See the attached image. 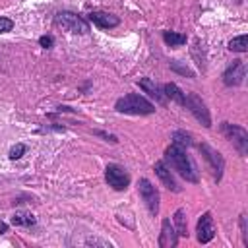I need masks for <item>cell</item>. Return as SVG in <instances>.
<instances>
[{
	"label": "cell",
	"instance_id": "cell-10",
	"mask_svg": "<svg viewBox=\"0 0 248 248\" xmlns=\"http://www.w3.org/2000/svg\"><path fill=\"white\" fill-rule=\"evenodd\" d=\"M244 79V64L242 60H234L223 74V81L225 85H240Z\"/></svg>",
	"mask_w": 248,
	"mask_h": 248
},
{
	"label": "cell",
	"instance_id": "cell-2",
	"mask_svg": "<svg viewBox=\"0 0 248 248\" xmlns=\"http://www.w3.org/2000/svg\"><path fill=\"white\" fill-rule=\"evenodd\" d=\"M114 108L118 112H124V114H151L155 112V107L141 95L138 93H130V95H124L116 101Z\"/></svg>",
	"mask_w": 248,
	"mask_h": 248
},
{
	"label": "cell",
	"instance_id": "cell-12",
	"mask_svg": "<svg viewBox=\"0 0 248 248\" xmlns=\"http://www.w3.org/2000/svg\"><path fill=\"white\" fill-rule=\"evenodd\" d=\"M153 170H155V174L161 178V182H163L169 190H172V192H180V186L174 182V178H172V174H170V170H169V167H167L165 161H157L155 167H153Z\"/></svg>",
	"mask_w": 248,
	"mask_h": 248
},
{
	"label": "cell",
	"instance_id": "cell-23",
	"mask_svg": "<svg viewBox=\"0 0 248 248\" xmlns=\"http://www.w3.org/2000/svg\"><path fill=\"white\" fill-rule=\"evenodd\" d=\"M39 45H41L43 48H50V46L54 45V39H52L50 35H43V37L39 39Z\"/></svg>",
	"mask_w": 248,
	"mask_h": 248
},
{
	"label": "cell",
	"instance_id": "cell-18",
	"mask_svg": "<svg viewBox=\"0 0 248 248\" xmlns=\"http://www.w3.org/2000/svg\"><path fill=\"white\" fill-rule=\"evenodd\" d=\"M229 48L234 50V52H246V50H248V37H246V35L232 37V39L229 41Z\"/></svg>",
	"mask_w": 248,
	"mask_h": 248
},
{
	"label": "cell",
	"instance_id": "cell-9",
	"mask_svg": "<svg viewBox=\"0 0 248 248\" xmlns=\"http://www.w3.org/2000/svg\"><path fill=\"white\" fill-rule=\"evenodd\" d=\"M196 232H198V240L202 244L209 242L213 236H215V227H213V219H211V213H203L198 221V227H196Z\"/></svg>",
	"mask_w": 248,
	"mask_h": 248
},
{
	"label": "cell",
	"instance_id": "cell-4",
	"mask_svg": "<svg viewBox=\"0 0 248 248\" xmlns=\"http://www.w3.org/2000/svg\"><path fill=\"white\" fill-rule=\"evenodd\" d=\"M221 130H223V134L229 138V141L238 149L240 155H246V153H248V134H246L244 128L234 126V124H229V122H223Z\"/></svg>",
	"mask_w": 248,
	"mask_h": 248
},
{
	"label": "cell",
	"instance_id": "cell-7",
	"mask_svg": "<svg viewBox=\"0 0 248 248\" xmlns=\"http://www.w3.org/2000/svg\"><path fill=\"white\" fill-rule=\"evenodd\" d=\"M105 178H107L108 186H112L114 190H126L130 184V174L118 165H108L105 169Z\"/></svg>",
	"mask_w": 248,
	"mask_h": 248
},
{
	"label": "cell",
	"instance_id": "cell-13",
	"mask_svg": "<svg viewBox=\"0 0 248 248\" xmlns=\"http://www.w3.org/2000/svg\"><path fill=\"white\" fill-rule=\"evenodd\" d=\"M89 19H91L95 25L103 27V29H110V27H116V25L120 23V19H118L116 16L107 14V12H91V14H89Z\"/></svg>",
	"mask_w": 248,
	"mask_h": 248
},
{
	"label": "cell",
	"instance_id": "cell-15",
	"mask_svg": "<svg viewBox=\"0 0 248 248\" xmlns=\"http://www.w3.org/2000/svg\"><path fill=\"white\" fill-rule=\"evenodd\" d=\"M35 215L29 213V211H16L14 217H12V225H17V227H31L35 225Z\"/></svg>",
	"mask_w": 248,
	"mask_h": 248
},
{
	"label": "cell",
	"instance_id": "cell-5",
	"mask_svg": "<svg viewBox=\"0 0 248 248\" xmlns=\"http://www.w3.org/2000/svg\"><path fill=\"white\" fill-rule=\"evenodd\" d=\"M138 190H140V196H141V200L145 202L149 213H151V215H157V213H159V192H157V188H155L147 178H140Z\"/></svg>",
	"mask_w": 248,
	"mask_h": 248
},
{
	"label": "cell",
	"instance_id": "cell-22",
	"mask_svg": "<svg viewBox=\"0 0 248 248\" xmlns=\"http://www.w3.org/2000/svg\"><path fill=\"white\" fill-rule=\"evenodd\" d=\"M12 29H14V21H12L10 17L0 16V33H8V31H12Z\"/></svg>",
	"mask_w": 248,
	"mask_h": 248
},
{
	"label": "cell",
	"instance_id": "cell-20",
	"mask_svg": "<svg viewBox=\"0 0 248 248\" xmlns=\"http://www.w3.org/2000/svg\"><path fill=\"white\" fill-rule=\"evenodd\" d=\"M172 143L178 145V147H190L192 145V138H190V134H186L182 130H176L172 134Z\"/></svg>",
	"mask_w": 248,
	"mask_h": 248
},
{
	"label": "cell",
	"instance_id": "cell-17",
	"mask_svg": "<svg viewBox=\"0 0 248 248\" xmlns=\"http://www.w3.org/2000/svg\"><path fill=\"white\" fill-rule=\"evenodd\" d=\"M163 41L169 46H180V45L186 43V35H180V33H174V31H165L163 33Z\"/></svg>",
	"mask_w": 248,
	"mask_h": 248
},
{
	"label": "cell",
	"instance_id": "cell-8",
	"mask_svg": "<svg viewBox=\"0 0 248 248\" xmlns=\"http://www.w3.org/2000/svg\"><path fill=\"white\" fill-rule=\"evenodd\" d=\"M200 151H202L203 157L209 161V165H211V169H213V172H215V178L219 180L221 174H223V169H225V161H223L221 153L215 151L213 147H209L207 143H202V145H200Z\"/></svg>",
	"mask_w": 248,
	"mask_h": 248
},
{
	"label": "cell",
	"instance_id": "cell-19",
	"mask_svg": "<svg viewBox=\"0 0 248 248\" xmlns=\"http://www.w3.org/2000/svg\"><path fill=\"white\" fill-rule=\"evenodd\" d=\"M172 221H174V227H176V234H178V236H186V234H188V231H186V217H184V209H176V213H174Z\"/></svg>",
	"mask_w": 248,
	"mask_h": 248
},
{
	"label": "cell",
	"instance_id": "cell-1",
	"mask_svg": "<svg viewBox=\"0 0 248 248\" xmlns=\"http://www.w3.org/2000/svg\"><path fill=\"white\" fill-rule=\"evenodd\" d=\"M165 163L169 167H172L180 176H184L188 182H198V170L194 161L190 159V155L184 151V147L178 145H169L165 151Z\"/></svg>",
	"mask_w": 248,
	"mask_h": 248
},
{
	"label": "cell",
	"instance_id": "cell-16",
	"mask_svg": "<svg viewBox=\"0 0 248 248\" xmlns=\"http://www.w3.org/2000/svg\"><path fill=\"white\" fill-rule=\"evenodd\" d=\"M140 87L145 91V93H149L151 97H155L159 103H165V97H163V93L159 91V87L149 79V78H143V79H140Z\"/></svg>",
	"mask_w": 248,
	"mask_h": 248
},
{
	"label": "cell",
	"instance_id": "cell-11",
	"mask_svg": "<svg viewBox=\"0 0 248 248\" xmlns=\"http://www.w3.org/2000/svg\"><path fill=\"white\" fill-rule=\"evenodd\" d=\"M176 231L174 225L170 223V219H163L161 223V234H159V246L161 248H172L176 246Z\"/></svg>",
	"mask_w": 248,
	"mask_h": 248
},
{
	"label": "cell",
	"instance_id": "cell-14",
	"mask_svg": "<svg viewBox=\"0 0 248 248\" xmlns=\"http://www.w3.org/2000/svg\"><path fill=\"white\" fill-rule=\"evenodd\" d=\"M163 91H165V95H167L169 99L176 101L178 105H186V95L180 91V87H178L176 83H165V85H163Z\"/></svg>",
	"mask_w": 248,
	"mask_h": 248
},
{
	"label": "cell",
	"instance_id": "cell-24",
	"mask_svg": "<svg viewBox=\"0 0 248 248\" xmlns=\"http://www.w3.org/2000/svg\"><path fill=\"white\" fill-rule=\"evenodd\" d=\"M6 231H8V225H6L4 221H0V234H2V232H6Z\"/></svg>",
	"mask_w": 248,
	"mask_h": 248
},
{
	"label": "cell",
	"instance_id": "cell-3",
	"mask_svg": "<svg viewBox=\"0 0 248 248\" xmlns=\"http://www.w3.org/2000/svg\"><path fill=\"white\" fill-rule=\"evenodd\" d=\"M54 23L58 27H62L64 31H70V33H81L83 35L89 31V23L74 12H58L54 17Z\"/></svg>",
	"mask_w": 248,
	"mask_h": 248
},
{
	"label": "cell",
	"instance_id": "cell-6",
	"mask_svg": "<svg viewBox=\"0 0 248 248\" xmlns=\"http://www.w3.org/2000/svg\"><path fill=\"white\" fill-rule=\"evenodd\" d=\"M186 105H188V108H190V112L198 118V122H202L205 128H209L211 126V118H209V110H207V107H205V103L196 95V93H188L186 95Z\"/></svg>",
	"mask_w": 248,
	"mask_h": 248
},
{
	"label": "cell",
	"instance_id": "cell-21",
	"mask_svg": "<svg viewBox=\"0 0 248 248\" xmlns=\"http://www.w3.org/2000/svg\"><path fill=\"white\" fill-rule=\"evenodd\" d=\"M23 153H25V145H23V143H16V145L10 149V159H12V161H17Z\"/></svg>",
	"mask_w": 248,
	"mask_h": 248
}]
</instances>
